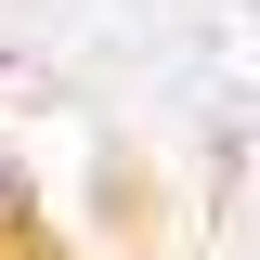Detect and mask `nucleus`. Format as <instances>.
<instances>
[{
    "instance_id": "1",
    "label": "nucleus",
    "mask_w": 260,
    "mask_h": 260,
    "mask_svg": "<svg viewBox=\"0 0 260 260\" xmlns=\"http://www.w3.org/2000/svg\"><path fill=\"white\" fill-rule=\"evenodd\" d=\"M26 221V156H13V143H0V234Z\"/></svg>"
}]
</instances>
